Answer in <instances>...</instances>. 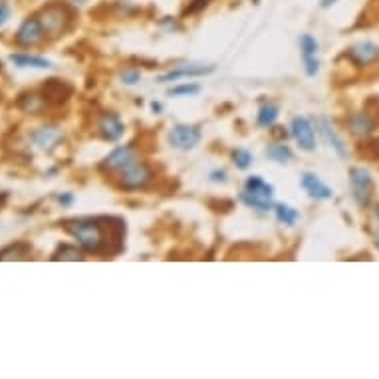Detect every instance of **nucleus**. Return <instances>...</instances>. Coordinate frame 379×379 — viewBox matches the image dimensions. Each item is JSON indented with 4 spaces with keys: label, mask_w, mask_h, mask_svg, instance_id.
<instances>
[{
    "label": "nucleus",
    "mask_w": 379,
    "mask_h": 379,
    "mask_svg": "<svg viewBox=\"0 0 379 379\" xmlns=\"http://www.w3.org/2000/svg\"><path fill=\"white\" fill-rule=\"evenodd\" d=\"M64 229L72 234L86 252L120 255L125 241V222L117 217H82L64 220Z\"/></svg>",
    "instance_id": "f257e3e1"
},
{
    "label": "nucleus",
    "mask_w": 379,
    "mask_h": 379,
    "mask_svg": "<svg viewBox=\"0 0 379 379\" xmlns=\"http://www.w3.org/2000/svg\"><path fill=\"white\" fill-rule=\"evenodd\" d=\"M272 196H274V187L266 183L262 177L252 175V177L246 179L245 189L241 193V201L248 208H255V210L264 213V210L272 208Z\"/></svg>",
    "instance_id": "f03ea898"
},
{
    "label": "nucleus",
    "mask_w": 379,
    "mask_h": 379,
    "mask_svg": "<svg viewBox=\"0 0 379 379\" xmlns=\"http://www.w3.org/2000/svg\"><path fill=\"white\" fill-rule=\"evenodd\" d=\"M38 20L46 36H60L72 24V10L62 2H52L42 8V13L38 14Z\"/></svg>",
    "instance_id": "7ed1b4c3"
},
{
    "label": "nucleus",
    "mask_w": 379,
    "mask_h": 379,
    "mask_svg": "<svg viewBox=\"0 0 379 379\" xmlns=\"http://www.w3.org/2000/svg\"><path fill=\"white\" fill-rule=\"evenodd\" d=\"M350 185H352V196H354L355 205L359 208H367L371 199H373V191H376V183L373 177L366 167H352L350 169Z\"/></svg>",
    "instance_id": "20e7f679"
},
{
    "label": "nucleus",
    "mask_w": 379,
    "mask_h": 379,
    "mask_svg": "<svg viewBox=\"0 0 379 379\" xmlns=\"http://www.w3.org/2000/svg\"><path fill=\"white\" fill-rule=\"evenodd\" d=\"M153 179V171L147 163L135 161L129 167H125L120 177V187L123 191H137V189H145L147 185Z\"/></svg>",
    "instance_id": "39448f33"
},
{
    "label": "nucleus",
    "mask_w": 379,
    "mask_h": 379,
    "mask_svg": "<svg viewBox=\"0 0 379 379\" xmlns=\"http://www.w3.org/2000/svg\"><path fill=\"white\" fill-rule=\"evenodd\" d=\"M348 60L354 64L355 68H367V66H373L379 62V46L376 42H369V40H362L354 46H350L345 52Z\"/></svg>",
    "instance_id": "423d86ee"
},
{
    "label": "nucleus",
    "mask_w": 379,
    "mask_h": 379,
    "mask_svg": "<svg viewBox=\"0 0 379 379\" xmlns=\"http://www.w3.org/2000/svg\"><path fill=\"white\" fill-rule=\"evenodd\" d=\"M345 123H348L350 134L355 135V137H369V135L373 134L376 125L379 123V117L369 110L354 111V113L348 115Z\"/></svg>",
    "instance_id": "0eeeda50"
},
{
    "label": "nucleus",
    "mask_w": 379,
    "mask_h": 379,
    "mask_svg": "<svg viewBox=\"0 0 379 379\" xmlns=\"http://www.w3.org/2000/svg\"><path fill=\"white\" fill-rule=\"evenodd\" d=\"M201 141V131L193 127V125H185V123H179L171 127L169 131V143L175 149H193V147L199 145Z\"/></svg>",
    "instance_id": "6e6552de"
},
{
    "label": "nucleus",
    "mask_w": 379,
    "mask_h": 379,
    "mask_svg": "<svg viewBox=\"0 0 379 379\" xmlns=\"http://www.w3.org/2000/svg\"><path fill=\"white\" fill-rule=\"evenodd\" d=\"M290 131L296 143L302 147L304 151H314L316 149V134H314V125L308 117H294L290 123Z\"/></svg>",
    "instance_id": "1a4fd4ad"
},
{
    "label": "nucleus",
    "mask_w": 379,
    "mask_h": 379,
    "mask_svg": "<svg viewBox=\"0 0 379 379\" xmlns=\"http://www.w3.org/2000/svg\"><path fill=\"white\" fill-rule=\"evenodd\" d=\"M44 36L46 34H44V28L40 24L38 16H32V18H26L20 28L16 30V44L30 48V46H36Z\"/></svg>",
    "instance_id": "9d476101"
},
{
    "label": "nucleus",
    "mask_w": 379,
    "mask_h": 379,
    "mask_svg": "<svg viewBox=\"0 0 379 379\" xmlns=\"http://www.w3.org/2000/svg\"><path fill=\"white\" fill-rule=\"evenodd\" d=\"M215 72V66H205V64H185L179 66L171 72L163 73L157 78L159 84H167V82H177L181 78H201V76H208Z\"/></svg>",
    "instance_id": "9b49d317"
},
{
    "label": "nucleus",
    "mask_w": 379,
    "mask_h": 379,
    "mask_svg": "<svg viewBox=\"0 0 379 379\" xmlns=\"http://www.w3.org/2000/svg\"><path fill=\"white\" fill-rule=\"evenodd\" d=\"M131 163H135V149L131 145H122L115 147L110 155L101 161V169H106V171H123Z\"/></svg>",
    "instance_id": "f8f14e48"
},
{
    "label": "nucleus",
    "mask_w": 379,
    "mask_h": 379,
    "mask_svg": "<svg viewBox=\"0 0 379 379\" xmlns=\"http://www.w3.org/2000/svg\"><path fill=\"white\" fill-rule=\"evenodd\" d=\"M98 131L106 141H117V139H122V135L125 134V125H123L122 117H120L117 113L108 111V113H103V115L99 117Z\"/></svg>",
    "instance_id": "ddd939ff"
},
{
    "label": "nucleus",
    "mask_w": 379,
    "mask_h": 379,
    "mask_svg": "<svg viewBox=\"0 0 379 379\" xmlns=\"http://www.w3.org/2000/svg\"><path fill=\"white\" fill-rule=\"evenodd\" d=\"M300 54H302V62H304V70L308 76H316L320 70V62L316 58L318 54V42L312 34H304L300 38Z\"/></svg>",
    "instance_id": "4468645a"
},
{
    "label": "nucleus",
    "mask_w": 379,
    "mask_h": 379,
    "mask_svg": "<svg viewBox=\"0 0 379 379\" xmlns=\"http://www.w3.org/2000/svg\"><path fill=\"white\" fill-rule=\"evenodd\" d=\"M318 129L322 137H324V141L328 143V145L336 151V155L340 157V159H345L348 157V145H345V141H343V137L336 129H334V125H331L326 117H320L318 120Z\"/></svg>",
    "instance_id": "2eb2a0df"
},
{
    "label": "nucleus",
    "mask_w": 379,
    "mask_h": 379,
    "mask_svg": "<svg viewBox=\"0 0 379 379\" xmlns=\"http://www.w3.org/2000/svg\"><path fill=\"white\" fill-rule=\"evenodd\" d=\"M300 185H302V189H304L312 199L328 201V199L334 196V191L320 179L318 175H314V173H304L302 179H300Z\"/></svg>",
    "instance_id": "dca6fc26"
},
{
    "label": "nucleus",
    "mask_w": 379,
    "mask_h": 379,
    "mask_svg": "<svg viewBox=\"0 0 379 379\" xmlns=\"http://www.w3.org/2000/svg\"><path fill=\"white\" fill-rule=\"evenodd\" d=\"M73 87L64 82V80H48L44 87H42V96L46 101H52V103H62L66 99L72 96Z\"/></svg>",
    "instance_id": "f3484780"
},
{
    "label": "nucleus",
    "mask_w": 379,
    "mask_h": 379,
    "mask_svg": "<svg viewBox=\"0 0 379 379\" xmlns=\"http://www.w3.org/2000/svg\"><path fill=\"white\" fill-rule=\"evenodd\" d=\"M32 139L38 147L42 149H52L62 139V134L56 127H40L32 134Z\"/></svg>",
    "instance_id": "a211bd4d"
},
{
    "label": "nucleus",
    "mask_w": 379,
    "mask_h": 379,
    "mask_svg": "<svg viewBox=\"0 0 379 379\" xmlns=\"http://www.w3.org/2000/svg\"><path fill=\"white\" fill-rule=\"evenodd\" d=\"M10 62L18 68H34V70H48L52 68V62L40 56H30V54H13Z\"/></svg>",
    "instance_id": "6ab92c4d"
},
{
    "label": "nucleus",
    "mask_w": 379,
    "mask_h": 379,
    "mask_svg": "<svg viewBox=\"0 0 379 379\" xmlns=\"http://www.w3.org/2000/svg\"><path fill=\"white\" fill-rule=\"evenodd\" d=\"M16 106L20 108L26 113H40V111L44 110V106H46V99L42 98V96H38V94H22L18 101H16Z\"/></svg>",
    "instance_id": "aec40b11"
},
{
    "label": "nucleus",
    "mask_w": 379,
    "mask_h": 379,
    "mask_svg": "<svg viewBox=\"0 0 379 379\" xmlns=\"http://www.w3.org/2000/svg\"><path fill=\"white\" fill-rule=\"evenodd\" d=\"M30 252H32V248L26 243H14L0 250V260H24L30 257Z\"/></svg>",
    "instance_id": "412c9836"
},
{
    "label": "nucleus",
    "mask_w": 379,
    "mask_h": 379,
    "mask_svg": "<svg viewBox=\"0 0 379 379\" xmlns=\"http://www.w3.org/2000/svg\"><path fill=\"white\" fill-rule=\"evenodd\" d=\"M278 113H280V110L276 103H262L257 113V123L260 127H272L278 120Z\"/></svg>",
    "instance_id": "4be33fe9"
},
{
    "label": "nucleus",
    "mask_w": 379,
    "mask_h": 379,
    "mask_svg": "<svg viewBox=\"0 0 379 379\" xmlns=\"http://www.w3.org/2000/svg\"><path fill=\"white\" fill-rule=\"evenodd\" d=\"M52 260H68V262H78L84 260V252L73 245H62L58 246V250L54 252Z\"/></svg>",
    "instance_id": "5701e85b"
},
{
    "label": "nucleus",
    "mask_w": 379,
    "mask_h": 379,
    "mask_svg": "<svg viewBox=\"0 0 379 379\" xmlns=\"http://www.w3.org/2000/svg\"><path fill=\"white\" fill-rule=\"evenodd\" d=\"M274 213H276L278 222L286 224V227H294L298 222V219H300V213L294 207H290V205H276Z\"/></svg>",
    "instance_id": "b1692460"
},
{
    "label": "nucleus",
    "mask_w": 379,
    "mask_h": 379,
    "mask_svg": "<svg viewBox=\"0 0 379 379\" xmlns=\"http://www.w3.org/2000/svg\"><path fill=\"white\" fill-rule=\"evenodd\" d=\"M266 157L276 161V163H288L292 159V151H290V147L284 145V143H276V145H270L266 149Z\"/></svg>",
    "instance_id": "393cba45"
},
{
    "label": "nucleus",
    "mask_w": 379,
    "mask_h": 379,
    "mask_svg": "<svg viewBox=\"0 0 379 379\" xmlns=\"http://www.w3.org/2000/svg\"><path fill=\"white\" fill-rule=\"evenodd\" d=\"M233 161L234 165L238 167V169H248L250 165H252V153L250 151H246L243 147H238V149H234L233 151Z\"/></svg>",
    "instance_id": "a878e982"
},
{
    "label": "nucleus",
    "mask_w": 379,
    "mask_h": 379,
    "mask_svg": "<svg viewBox=\"0 0 379 379\" xmlns=\"http://www.w3.org/2000/svg\"><path fill=\"white\" fill-rule=\"evenodd\" d=\"M201 92V87L196 86V84H181V86L173 87L169 90V96H175V98H181V96H196Z\"/></svg>",
    "instance_id": "bb28decb"
},
{
    "label": "nucleus",
    "mask_w": 379,
    "mask_h": 379,
    "mask_svg": "<svg viewBox=\"0 0 379 379\" xmlns=\"http://www.w3.org/2000/svg\"><path fill=\"white\" fill-rule=\"evenodd\" d=\"M120 80H122L125 86H135L141 82V72L135 70V68H125L122 73H120Z\"/></svg>",
    "instance_id": "cd10ccee"
},
{
    "label": "nucleus",
    "mask_w": 379,
    "mask_h": 379,
    "mask_svg": "<svg viewBox=\"0 0 379 379\" xmlns=\"http://www.w3.org/2000/svg\"><path fill=\"white\" fill-rule=\"evenodd\" d=\"M208 4V0H191L189 2V6H187V10L185 13L187 14H195V13H201L205 6Z\"/></svg>",
    "instance_id": "c85d7f7f"
},
{
    "label": "nucleus",
    "mask_w": 379,
    "mask_h": 379,
    "mask_svg": "<svg viewBox=\"0 0 379 379\" xmlns=\"http://www.w3.org/2000/svg\"><path fill=\"white\" fill-rule=\"evenodd\" d=\"M10 6H8V2L6 0H0V26H4L8 22V18H10Z\"/></svg>",
    "instance_id": "c756f323"
},
{
    "label": "nucleus",
    "mask_w": 379,
    "mask_h": 379,
    "mask_svg": "<svg viewBox=\"0 0 379 379\" xmlns=\"http://www.w3.org/2000/svg\"><path fill=\"white\" fill-rule=\"evenodd\" d=\"M54 199H56V201L60 203L62 207H70V205H72V203H73V195H72V193H62V195H56V196H54Z\"/></svg>",
    "instance_id": "7c9ffc66"
},
{
    "label": "nucleus",
    "mask_w": 379,
    "mask_h": 379,
    "mask_svg": "<svg viewBox=\"0 0 379 379\" xmlns=\"http://www.w3.org/2000/svg\"><path fill=\"white\" fill-rule=\"evenodd\" d=\"M210 181H213V183H224V181H227V173L213 171L210 173Z\"/></svg>",
    "instance_id": "2f4dec72"
},
{
    "label": "nucleus",
    "mask_w": 379,
    "mask_h": 379,
    "mask_svg": "<svg viewBox=\"0 0 379 379\" xmlns=\"http://www.w3.org/2000/svg\"><path fill=\"white\" fill-rule=\"evenodd\" d=\"M334 2H338V0H320V4H322V6H331Z\"/></svg>",
    "instance_id": "473e14b6"
},
{
    "label": "nucleus",
    "mask_w": 379,
    "mask_h": 379,
    "mask_svg": "<svg viewBox=\"0 0 379 379\" xmlns=\"http://www.w3.org/2000/svg\"><path fill=\"white\" fill-rule=\"evenodd\" d=\"M151 110H153V111H161V103H157V101H153V103H151Z\"/></svg>",
    "instance_id": "72a5a7b5"
},
{
    "label": "nucleus",
    "mask_w": 379,
    "mask_h": 379,
    "mask_svg": "<svg viewBox=\"0 0 379 379\" xmlns=\"http://www.w3.org/2000/svg\"><path fill=\"white\" fill-rule=\"evenodd\" d=\"M376 217H378V220H379V203H378V207H376Z\"/></svg>",
    "instance_id": "f704fd0d"
},
{
    "label": "nucleus",
    "mask_w": 379,
    "mask_h": 379,
    "mask_svg": "<svg viewBox=\"0 0 379 379\" xmlns=\"http://www.w3.org/2000/svg\"><path fill=\"white\" fill-rule=\"evenodd\" d=\"M378 248H379V236H378Z\"/></svg>",
    "instance_id": "c9c22d12"
}]
</instances>
